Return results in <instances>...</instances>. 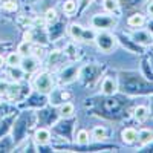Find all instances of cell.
Wrapping results in <instances>:
<instances>
[{"mask_svg":"<svg viewBox=\"0 0 153 153\" xmlns=\"http://www.w3.org/2000/svg\"><path fill=\"white\" fill-rule=\"evenodd\" d=\"M95 43H97V46L101 52L109 54L117 48V37L110 32H107V31H101L95 35Z\"/></svg>","mask_w":153,"mask_h":153,"instance_id":"1","label":"cell"},{"mask_svg":"<svg viewBox=\"0 0 153 153\" xmlns=\"http://www.w3.org/2000/svg\"><path fill=\"white\" fill-rule=\"evenodd\" d=\"M34 86L35 89L40 94L43 95H48L54 91V80H52V75H51L49 72H40L35 80H34Z\"/></svg>","mask_w":153,"mask_h":153,"instance_id":"2","label":"cell"},{"mask_svg":"<svg viewBox=\"0 0 153 153\" xmlns=\"http://www.w3.org/2000/svg\"><path fill=\"white\" fill-rule=\"evenodd\" d=\"M115 25V20L110 16H95L92 19V26L98 29H109Z\"/></svg>","mask_w":153,"mask_h":153,"instance_id":"3","label":"cell"},{"mask_svg":"<svg viewBox=\"0 0 153 153\" xmlns=\"http://www.w3.org/2000/svg\"><path fill=\"white\" fill-rule=\"evenodd\" d=\"M117 89H118V84H117V80H115L113 76H106V78L103 80L101 92H103L104 95H107V97L113 95L115 92H117Z\"/></svg>","mask_w":153,"mask_h":153,"instance_id":"4","label":"cell"},{"mask_svg":"<svg viewBox=\"0 0 153 153\" xmlns=\"http://www.w3.org/2000/svg\"><path fill=\"white\" fill-rule=\"evenodd\" d=\"M121 139L123 143L127 146H132L138 141V130L133 129V127H126V129L121 132Z\"/></svg>","mask_w":153,"mask_h":153,"instance_id":"5","label":"cell"},{"mask_svg":"<svg viewBox=\"0 0 153 153\" xmlns=\"http://www.w3.org/2000/svg\"><path fill=\"white\" fill-rule=\"evenodd\" d=\"M150 117V109L147 106H143V104H139L135 107L133 110V118L138 121V123H146Z\"/></svg>","mask_w":153,"mask_h":153,"instance_id":"6","label":"cell"},{"mask_svg":"<svg viewBox=\"0 0 153 153\" xmlns=\"http://www.w3.org/2000/svg\"><path fill=\"white\" fill-rule=\"evenodd\" d=\"M37 63H38V58L28 55V57H23L20 68L23 69V72H28V74H31V72H34V71L37 69Z\"/></svg>","mask_w":153,"mask_h":153,"instance_id":"7","label":"cell"},{"mask_svg":"<svg viewBox=\"0 0 153 153\" xmlns=\"http://www.w3.org/2000/svg\"><path fill=\"white\" fill-rule=\"evenodd\" d=\"M144 23H146V17L143 14H139V12H136V14H133L127 19V25H129L130 28H135V29L143 28Z\"/></svg>","mask_w":153,"mask_h":153,"instance_id":"8","label":"cell"},{"mask_svg":"<svg viewBox=\"0 0 153 153\" xmlns=\"http://www.w3.org/2000/svg\"><path fill=\"white\" fill-rule=\"evenodd\" d=\"M153 141V132L150 129H141L138 132V144L139 146H147Z\"/></svg>","mask_w":153,"mask_h":153,"instance_id":"9","label":"cell"},{"mask_svg":"<svg viewBox=\"0 0 153 153\" xmlns=\"http://www.w3.org/2000/svg\"><path fill=\"white\" fill-rule=\"evenodd\" d=\"M34 139H35V143L37 144H48L51 141V132L48 129H38L34 135Z\"/></svg>","mask_w":153,"mask_h":153,"instance_id":"10","label":"cell"},{"mask_svg":"<svg viewBox=\"0 0 153 153\" xmlns=\"http://www.w3.org/2000/svg\"><path fill=\"white\" fill-rule=\"evenodd\" d=\"M22 60H23V57L19 52H9L5 58V63L9 68H19L22 65Z\"/></svg>","mask_w":153,"mask_h":153,"instance_id":"11","label":"cell"},{"mask_svg":"<svg viewBox=\"0 0 153 153\" xmlns=\"http://www.w3.org/2000/svg\"><path fill=\"white\" fill-rule=\"evenodd\" d=\"M135 42L141 43V45H150L152 43V34H149L147 31H136L133 34Z\"/></svg>","mask_w":153,"mask_h":153,"instance_id":"12","label":"cell"},{"mask_svg":"<svg viewBox=\"0 0 153 153\" xmlns=\"http://www.w3.org/2000/svg\"><path fill=\"white\" fill-rule=\"evenodd\" d=\"M68 31H69V35L74 38V40H81V38H83V32H84V28L81 26V25L72 23Z\"/></svg>","mask_w":153,"mask_h":153,"instance_id":"13","label":"cell"},{"mask_svg":"<svg viewBox=\"0 0 153 153\" xmlns=\"http://www.w3.org/2000/svg\"><path fill=\"white\" fill-rule=\"evenodd\" d=\"M92 138L97 139V141H103V139H106V138H107L106 127H103V126H95L94 130H92Z\"/></svg>","mask_w":153,"mask_h":153,"instance_id":"14","label":"cell"},{"mask_svg":"<svg viewBox=\"0 0 153 153\" xmlns=\"http://www.w3.org/2000/svg\"><path fill=\"white\" fill-rule=\"evenodd\" d=\"M17 52H19L22 57H28V55H31V54H32V45H31V42L23 40V42L19 45V48H17Z\"/></svg>","mask_w":153,"mask_h":153,"instance_id":"15","label":"cell"},{"mask_svg":"<svg viewBox=\"0 0 153 153\" xmlns=\"http://www.w3.org/2000/svg\"><path fill=\"white\" fill-rule=\"evenodd\" d=\"M103 8L107 14H112V12L118 11L120 3H118V0H103Z\"/></svg>","mask_w":153,"mask_h":153,"instance_id":"16","label":"cell"},{"mask_svg":"<svg viewBox=\"0 0 153 153\" xmlns=\"http://www.w3.org/2000/svg\"><path fill=\"white\" fill-rule=\"evenodd\" d=\"M2 8L8 12H14L19 9V3L17 0H2Z\"/></svg>","mask_w":153,"mask_h":153,"instance_id":"17","label":"cell"},{"mask_svg":"<svg viewBox=\"0 0 153 153\" xmlns=\"http://www.w3.org/2000/svg\"><path fill=\"white\" fill-rule=\"evenodd\" d=\"M74 112H75V107H74L72 103H65V104L60 106V113L63 117H72Z\"/></svg>","mask_w":153,"mask_h":153,"instance_id":"18","label":"cell"},{"mask_svg":"<svg viewBox=\"0 0 153 153\" xmlns=\"http://www.w3.org/2000/svg\"><path fill=\"white\" fill-rule=\"evenodd\" d=\"M63 11H65L68 16H72L76 11V2H74V0H66V2L63 3Z\"/></svg>","mask_w":153,"mask_h":153,"instance_id":"19","label":"cell"},{"mask_svg":"<svg viewBox=\"0 0 153 153\" xmlns=\"http://www.w3.org/2000/svg\"><path fill=\"white\" fill-rule=\"evenodd\" d=\"M76 143L78 144H81V146H84V144H87L89 143V132L87 130H80L78 133H76Z\"/></svg>","mask_w":153,"mask_h":153,"instance_id":"20","label":"cell"},{"mask_svg":"<svg viewBox=\"0 0 153 153\" xmlns=\"http://www.w3.org/2000/svg\"><path fill=\"white\" fill-rule=\"evenodd\" d=\"M45 19H46L48 23H54V22L57 20V11H55L54 8H49V9L45 12Z\"/></svg>","mask_w":153,"mask_h":153,"instance_id":"21","label":"cell"},{"mask_svg":"<svg viewBox=\"0 0 153 153\" xmlns=\"http://www.w3.org/2000/svg\"><path fill=\"white\" fill-rule=\"evenodd\" d=\"M95 35H97V34H95L92 29H84L81 42H95Z\"/></svg>","mask_w":153,"mask_h":153,"instance_id":"22","label":"cell"},{"mask_svg":"<svg viewBox=\"0 0 153 153\" xmlns=\"http://www.w3.org/2000/svg\"><path fill=\"white\" fill-rule=\"evenodd\" d=\"M22 74H23V69L19 66V68H12V71H11V78L12 80H16V81H19L20 78H22Z\"/></svg>","mask_w":153,"mask_h":153,"instance_id":"23","label":"cell"},{"mask_svg":"<svg viewBox=\"0 0 153 153\" xmlns=\"http://www.w3.org/2000/svg\"><path fill=\"white\" fill-rule=\"evenodd\" d=\"M19 91H20L19 84H12V86H9V87H8V94H9V97H11V98H16V97H17V94H19Z\"/></svg>","mask_w":153,"mask_h":153,"instance_id":"24","label":"cell"},{"mask_svg":"<svg viewBox=\"0 0 153 153\" xmlns=\"http://www.w3.org/2000/svg\"><path fill=\"white\" fill-rule=\"evenodd\" d=\"M147 14L150 17H153V0H150V2L147 3Z\"/></svg>","mask_w":153,"mask_h":153,"instance_id":"25","label":"cell"},{"mask_svg":"<svg viewBox=\"0 0 153 153\" xmlns=\"http://www.w3.org/2000/svg\"><path fill=\"white\" fill-rule=\"evenodd\" d=\"M23 40H26V42H32V34H31V32H25Z\"/></svg>","mask_w":153,"mask_h":153,"instance_id":"26","label":"cell"},{"mask_svg":"<svg viewBox=\"0 0 153 153\" xmlns=\"http://www.w3.org/2000/svg\"><path fill=\"white\" fill-rule=\"evenodd\" d=\"M3 63H5V58H3L2 55H0V69L3 68Z\"/></svg>","mask_w":153,"mask_h":153,"instance_id":"27","label":"cell"},{"mask_svg":"<svg viewBox=\"0 0 153 153\" xmlns=\"http://www.w3.org/2000/svg\"><path fill=\"white\" fill-rule=\"evenodd\" d=\"M0 101H2V100H0Z\"/></svg>","mask_w":153,"mask_h":153,"instance_id":"28","label":"cell"}]
</instances>
